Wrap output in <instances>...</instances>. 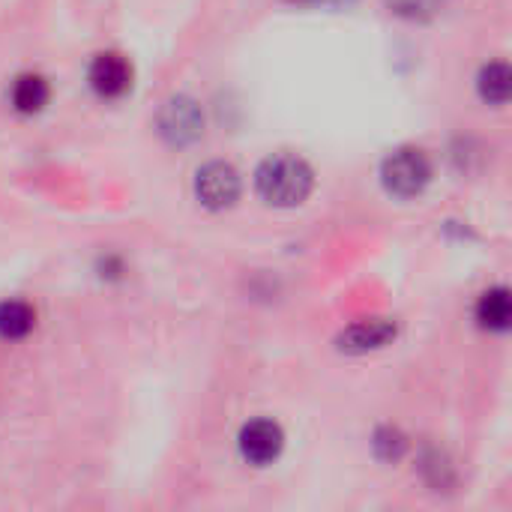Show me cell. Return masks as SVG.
<instances>
[{
  "label": "cell",
  "instance_id": "1",
  "mask_svg": "<svg viewBox=\"0 0 512 512\" xmlns=\"http://www.w3.org/2000/svg\"><path fill=\"white\" fill-rule=\"evenodd\" d=\"M315 186V174L306 159L294 153H276L264 159L255 171L258 195L273 207H297L309 198Z\"/></svg>",
  "mask_w": 512,
  "mask_h": 512
},
{
  "label": "cell",
  "instance_id": "2",
  "mask_svg": "<svg viewBox=\"0 0 512 512\" xmlns=\"http://www.w3.org/2000/svg\"><path fill=\"white\" fill-rule=\"evenodd\" d=\"M384 189L396 198H417L432 180V162L420 147H399L381 165Z\"/></svg>",
  "mask_w": 512,
  "mask_h": 512
},
{
  "label": "cell",
  "instance_id": "3",
  "mask_svg": "<svg viewBox=\"0 0 512 512\" xmlns=\"http://www.w3.org/2000/svg\"><path fill=\"white\" fill-rule=\"evenodd\" d=\"M156 129L159 135L174 144V147H186L195 144L204 135V114L201 105L189 96H174L162 105L159 117H156Z\"/></svg>",
  "mask_w": 512,
  "mask_h": 512
},
{
  "label": "cell",
  "instance_id": "4",
  "mask_svg": "<svg viewBox=\"0 0 512 512\" xmlns=\"http://www.w3.org/2000/svg\"><path fill=\"white\" fill-rule=\"evenodd\" d=\"M195 195L207 210H228L240 198V174L228 162H207L195 174Z\"/></svg>",
  "mask_w": 512,
  "mask_h": 512
},
{
  "label": "cell",
  "instance_id": "5",
  "mask_svg": "<svg viewBox=\"0 0 512 512\" xmlns=\"http://www.w3.org/2000/svg\"><path fill=\"white\" fill-rule=\"evenodd\" d=\"M237 447H240V456L249 465L264 468V465H273L282 456L285 435H282L279 423H273V420H252V423L243 426Z\"/></svg>",
  "mask_w": 512,
  "mask_h": 512
},
{
  "label": "cell",
  "instance_id": "6",
  "mask_svg": "<svg viewBox=\"0 0 512 512\" xmlns=\"http://www.w3.org/2000/svg\"><path fill=\"white\" fill-rule=\"evenodd\" d=\"M87 78H90V87L102 99H117V96L129 93V87H132V63L123 54L105 51V54H96Z\"/></svg>",
  "mask_w": 512,
  "mask_h": 512
},
{
  "label": "cell",
  "instance_id": "7",
  "mask_svg": "<svg viewBox=\"0 0 512 512\" xmlns=\"http://www.w3.org/2000/svg\"><path fill=\"white\" fill-rule=\"evenodd\" d=\"M396 324L387 321V318H372V321H360V324H351L339 339V351L345 354H369V351H378L384 345H390L396 339Z\"/></svg>",
  "mask_w": 512,
  "mask_h": 512
},
{
  "label": "cell",
  "instance_id": "8",
  "mask_svg": "<svg viewBox=\"0 0 512 512\" xmlns=\"http://www.w3.org/2000/svg\"><path fill=\"white\" fill-rule=\"evenodd\" d=\"M477 321L483 330L492 333H507L512 321V303L507 288H489L480 303H477Z\"/></svg>",
  "mask_w": 512,
  "mask_h": 512
},
{
  "label": "cell",
  "instance_id": "9",
  "mask_svg": "<svg viewBox=\"0 0 512 512\" xmlns=\"http://www.w3.org/2000/svg\"><path fill=\"white\" fill-rule=\"evenodd\" d=\"M48 81L36 72H24L12 84V105L18 114H39L48 105Z\"/></svg>",
  "mask_w": 512,
  "mask_h": 512
},
{
  "label": "cell",
  "instance_id": "10",
  "mask_svg": "<svg viewBox=\"0 0 512 512\" xmlns=\"http://www.w3.org/2000/svg\"><path fill=\"white\" fill-rule=\"evenodd\" d=\"M477 90L489 105H504L512 93V72L507 63H489L480 69Z\"/></svg>",
  "mask_w": 512,
  "mask_h": 512
},
{
  "label": "cell",
  "instance_id": "11",
  "mask_svg": "<svg viewBox=\"0 0 512 512\" xmlns=\"http://www.w3.org/2000/svg\"><path fill=\"white\" fill-rule=\"evenodd\" d=\"M36 324V312L24 300L0 303V339H24Z\"/></svg>",
  "mask_w": 512,
  "mask_h": 512
},
{
  "label": "cell",
  "instance_id": "12",
  "mask_svg": "<svg viewBox=\"0 0 512 512\" xmlns=\"http://www.w3.org/2000/svg\"><path fill=\"white\" fill-rule=\"evenodd\" d=\"M372 447H375L378 459H384V462H399V459L405 456V450H408V441H405V435H402L399 429L387 426V429H378V432H375Z\"/></svg>",
  "mask_w": 512,
  "mask_h": 512
},
{
  "label": "cell",
  "instance_id": "13",
  "mask_svg": "<svg viewBox=\"0 0 512 512\" xmlns=\"http://www.w3.org/2000/svg\"><path fill=\"white\" fill-rule=\"evenodd\" d=\"M444 0H387L390 12L408 18V21H426L432 15H438Z\"/></svg>",
  "mask_w": 512,
  "mask_h": 512
},
{
  "label": "cell",
  "instance_id": "14",
  "mask_svg": "<svg viewBox=\"0 0 512 512\" xmlns=\"http://www.w3.org/2000/svg\"><path fill=\"white\" fill-rule=\"evenodd\" d=\"M294 3H333L336 6V3H345V0H294Z\"/></svg>",
  "mask_w": 512,
  "mask_h": 512
}]
</instances>
